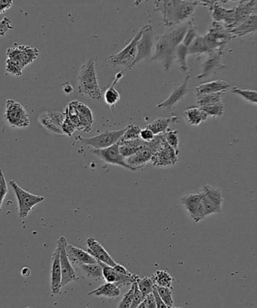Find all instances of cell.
<instances>
[{"label":"cell","mask_w":257,"mask_h":308,"mask_svg":"<svg viewBox=\"0 0 257 308\" xmlns=\"http://www.w3.org/2000/svg\"><path fill=\"white\" fill-rule=\"evenodd\" d=\"M229 87V84L225 81L216 80L197 86L195 87V91L196 96H199L212 93H225Z\"/></svg>","instance_id":"603a6c76"},{"label":"cell","mask_w":257,"mask_h":308,"mask_svg":"<svg viewBox=\"0 0 257 308\" xmlns=\"http://www.w3.org/2000/svg\"><path fill=\"white\" fill-rule=\"evenodd\" d=\"M207 8L211 14L213 22H222L224 27L231 31L234 29V8L226 9L222 7L217 2L207 1Z\"/></svg>","instance_id":"30bf717a"},{"label":"cell","mask_w":257,"mask_h":308,"mask_svg":"<svg viewBox=\"0 0 257 308\" xmlns=\"http://www.w3.org/2000/svg\"><path fill=\"white\" fill-rule=\"evenodd\" d=\"M203 195L204 192L202 191L196 193L187 194L181 198L182 204L186 207L189 216L195 223L204 218L201 207V199Z\"/></svg>","instance_id":"4fadbf2b"},{"label":"cell","mask_w":257,"mask_h":308,"mask_svg":"<svg viewBox=\"0 0 257 308\" xmlns=\"http://www.w3.org/2000/svg\"><path fill=\"white\" fill-rule=\"evenodd\" d=\"M77 111L78 114L81 117H84V119L87 120L90 124L93 125L94 123V119H93V112L91 110L87 105H84L82 102L77 101L76 104Z\"/></svg>","instance_id":"bcb514c9"},{"label":"cell","mask_w":257,"mask_h":308,"mask_svg":"<svg viewBox=\"0 0 257 308\" xmlns=\"http://www.w3.org/2000/svg\"><path fill=\"white\" fill-rule=\"evenodd\" d=\"M102 266L103 278L107 282L115 284L117 286L121 287L122 285H130L136 282L138 279V275L132 273L131 275H123L119 273L114 270V267L107 265L104 263L99 262Z\"/></svg>","instance_id":"9a60e30c"},{"label":"cell","mask_w":257,"mask_h":308,"mask_svg":"<svg viewBox=\"0 0 257 308\" xmlns=\"http://www.w3.org/2000/svg\"><path fill=\"white\" fill-rule=\"evenodd\" d=\"M156 289H157L159 297H161L165 305L168 308L172 307L173 305H174V300H173L171 288L156 286Z\"/></svg>","instance_id":"ee69618b"},{"label":"cell","mask_w":257,"mask_h":308,"mask_svg":"<svg viewBox=\"0 0 257 308\" xmlns=\"http://www.w3.org/2000/svg\"><path fill=\"white\" fill-rule=\"evenodd\" d=\"M144 297L143 294H141V291L138 288L136 282L135 285V292H134L133 300H132V304L129 308H137L144 300Z\"/></svg>","instance_id":"11a10c76"},{"label":"cell","mask_w":257,"mask_h":308,"mask_svg":"<svg viewBox=\"0 0 257 308\" xmlns=\"http://www.w3.org/2000/svg\"><path fill=\"white\" fill-rule=\"evenodd\" d=\"M189 54V48L182 43L176 48L175 58L178 62L180 69L183 72H186L189 69L187 64V57Z\"/></svg>","instance_id":"d590c367"},{"label":"cell","mask_w":257,"mask_h":308,"mask_svg":"<svg viewBox=\"0 0 257 308\" xmlns=\"http://www.w3.org/2000/svg\"><path fill=\"white\" fill-rule=\"evenodd\" d=\"M145 25L141 27L133 39L120 52L114 55L110 56L108 61L114 66H123L126 67V71H131V66L135 61L137 55V45L142 36Z\"/></svg>","instance_id":"277c9868"},{"label":"cell","mask_w":257,"mask_h":308,"mask_svg":"<svg viewBox=\"0 0 257 308\" xmlns=\"http://www.w3.org/2000/svg\"><path fill=\"white\" fill-rule=\"evenodd\" d=\"M232 93L234 94L238 95L240 97L244 99L250 103L257 105V91L250 90H243L238 87H233Z\"/></svg>","instance_id":"b9f144b4"},{"label":"cell","mask_w":257,"mask_h":308,"mask_svg":"<svg viewBox=\"0 0 257 308\" xmlns=\"http://www.w3.org/2000/svg\"><path fill=\"white\" fill-rule=\"evenodd\" d=\"M153 154L154 153H153L151 149L149 148L148 147H144L142 150H139L132 156L125 158V162L131 168H133L134 171H136V170L143 168L147 162L151 161Z\"/></svg>","instance_id":"7402d4cb"},{"label":"cell","mask_w":257,"mask_h":308,"mask_svg":"<svg viewBox=\"0 0 257 308\" xmlns=\"http://www.w3.org/2000/svg\"><path fill=\"white\" fill-rule=\"evenodd\" d=\"M178 1H154L155 9L161 12L162 21L166 27H171L173 24V16Z\"/></svg>","instance_id":"d4e9b609"},{"label":"cell","mask_w":257,"mask_h":308,"mask_svg":"<svg viewBox=\"0 0 257 308\" xmlns=\"http://www.w3.org/2000/svg\"><path fill=\"white\" fill-rule=\"evenodd\" d=\"M75 130H76V129H75L73 123L69 120L68 116H66V119H65L64 122H63V125H62V131H63V135H66L68 136L71 137L73 135Z\"/></svg>","instance_id":"f5cc1de1"},{"label":"cell","mask_w":257,"mask_h":308,"mask_svg":"<svg viewBox=\"0 0 257 308\" xmlns=\"http://www.w3.org/2000/svg\"><path fill=\"white\" fill-rule=\"evenodd\" d=\"M5 119L13 128H27L30 125V116L24 107L14 99L6 101Z\"/></svg>","instance_id":"5b68a950"},{"label":"cell","mask_w":257,"mask_h":308,"mask_svg":"<svg viewBox=\"0 0 257 308\" xmlns=\"http://www.w3.org/2000/svg\"><path fill=\"white\" fill-rule=\"evenodd\" d=\"M189 54H210V50L202 36H197L189 48Z\"/></svg>","instance_id":"74e56055"},{"label":"cell","mask_w":257,"mask_h":308,"mask_svg":"<svg viewBox=\"0 0 257 308\" xmlns=\"http://www.w3.org/2000/svg\"><path fill=\"white\" fill-rule=\"evenodd\" d=\"M257 33V15H252L240 25L231 30L233 37H242Z\"/></svg>","instance_id":"83f0119b"},{"label":"cell","mask_w":257,"mask_h":308,"mask_svg":"<svg viewBox=\"0 0 257 308\" xmlns=\"http://www.w3.org/2000/svg\"><path fill=\"white\" fill-rule=\"evenodd\" d=\"M136 284L144 298L149 294L153 293L155 285L151 276L150 277L148 276H145L144 278L138 277L136 280Z\"/></svg>","instance_id":"ab89813d"},{"label":"cell","mask_w":257,"mask_h":308,"mask_svg":"<svg viewBox=\"0 0 257 308\" xmlns=\"http://www.w3.org/2000/svg\"><path fill=\"white\" fill-rule=\"evenodd\" d=\"M203 37L210 53L215 51L223 53L226 44L234 38L231 31L225 28L223 24L216 22H213L211 28Z\"/></svg>","instance_id":"7a4b0ae2"},{"label":"cell","mask_w":257,"mask_h":308,"mask_svg":"<svg viewBox=\"0 0 257 308\" xmlns=\"http://www.w3.org/2000/svg\"><path fill=\"white\" fill-rule=\"evenodd\" d=\"M154 134L147 128L141 129L140 133V138L145 142H150L154 138Z\"/></svg>","instance_id":"9f6ffc18"},{"label":"cell","mask_w":257,"mask_h":308,"mask_svg":"<svg viewBox=\"0 0 257 308\" xmlns=\"http://www.w3.org/2000/svg\"><path fill=\"white\" fill-rule=\"evenodd\" d=\"M6 70L11 75H15V76H21L24 69L15 62L7 59L6 63Z\"/></svg>","instance_id":"f907efd6"},{"label":"cell","mask_w":257,"mask_h":308,"mask_svg":"<svg viewBox=\"0 0 257 308\" xmlns=\"http://www.w3.org/2000/svg\"><path fill=\"white\" fill-rule=\"evenodd\" d=\"M154 31L150 25H145L142 36L137 45V55L135 61L131 66V70L134 66L144 59L151 58L154 44Z\"/></svg>","instance_id":"9c48e42d"},{"label":"cell","mask_w":257,"mask_h":308,"mask_svg":"<svg viewBox=\"0 0 257 308\" xmlns=\"http://www.w3.org/2000/svg\"><path fill=\"white\" fill-rule=\"evenodd\" d=\"M201 207H202L203 215L204 217L209 216L210 214H213V213H220L216 208V206L213 204V203L206 196L204 192V195H203L202 199H201Z\"/></svg>","instance_id":"f6af8a7d"},{"label":"cell","mask_w":257,"mask_h":308,"mask_svg":"<svg viewBox=\"0 0 257 308\" xmlns=\"http://www.w3.org/2000/svg\"><path fill=\"white\" fill-rule=\"evenodd\" d=\"M137 308H146L145 306H144V303H141V304L139 305V306H138V307Z\"/></svg>","instance_id":"be15d7a7"},{"label":"cell","mask_w":257,"mask_h":308,"mask_svg":"<svg viewBox=\"0 0 257 308\" xmlns=\"http://www.w3.org/2000/svg\"><path fill=\"white\" fill-rule=\"evenodd\" d=\"M21 273H22L23 276H29L30 275V270L28 267H24V268L22 269Z\"/></svg>","instance_id":"6125c7cd"},{"label":"cell","mask_w":257,"mask_h":308,"mask_svg":"<svg viewBox=\"0 0 257 308\" xmlns=\"http://www.w3.org/2000/svg\"><path fill=\"white\" fill-rule=\"evenodd\" d=\"M12 22L10 18L5 17L3 20L0 21V37H4L9 30H13Z\"/></svg>","instance_id":"db71d44e"},{"label":"cell","mask_w":257,"mask_h":308,"mask_svg":"<svg viewBox=\"0 0 257 308\" xmlns=\"http://www.w3.org/2000/svg\"><path fill=\"white\" fill-rule=\"evenodd\" d=\"M120 288L114 283L106 282L99 288L89 292V295L103 296L108 298H115L120 295Z\"/></svg>","instance_id":"f546056e"},{"label":"cell","mask_w":257,"mask_h":308,"mask_svg":"<svg viewBox=\"0 0 257 308\" xmlns=\"http://www.w3.org/2000/svg\"><path fill=\"white\" fill-rule=\"evenodd\" d=\"M188 28H189V22L184 25L179 26L167 32L164 34V36L166 38L170 45L176 49L177 46L183 42Z\"/></svg>","instance_id":"f1b7e54d"},{"label":"cell","mask_w":257,"mask_h":308,"mask_svg":"<svg viewBox=\"0 0 257 308\" xmlns=\"http://www.w3.org/2000/svg\"><path fill=\"white\" fill-rule=\"evenodd\" d=\"M197 36H197L196 28H195L194 24H192V21H190L189 22V28H188L187 32H186V35H185L184 39H183L182 44L184 45L185 46L189 48Z\"/></svg>","instance_id":"c3c4849f"},{"label":"cell","mask_w":257,"mask_h":308,"mask_svg":"<svg viewBox=\"0 0 257 308\" xmlns=\"http://www.w3.org/2000/svg\"><path fill=\"white\" fill-rule=\"evenodd\" d=\"M80 267L87 277L94 279H102L103 278L102 268L99 262L95 264H80Z\"/></svg>","instance_id":"e575fe53"},{"label":"cell","mask_w":257,"mask_h":308,"mask_svg":"<svg viewBox=\"0 0 257 308\" xmlns=\"http://www.w3.org/2000/svg\"><path fill=\"white\" fill-rule=\"evenodd\" d=\"M118 144L120 153L124 158L132 156L144 147H149L148 142L142 141L141 138L132 141H119Z\"/></svg>","instance_id":"4316f807"},{"label":"cell","mask_w":257,"mask_h":308,"mask_svg":"<svg viewBox=\"0 0 257 308\" xmlns=\"http://www.w3.org/2000/svg\"><path fill=\"white\" fill-rule=\"evenodd\" d=\"M153 283L156 286L167 287L171 288L173 278L169 273L165 270H159L155 272L154 274L151 276Z\"/></svg>","instance_id":"d6a6232c"},{"label":"cell","mask_w":257,"mask_h":308,"mask_svg":"<svg viewBox=\"0 0 257 308\" xmlns=\"http://www.w3.org/2000/svg\"><path fill=\"white\" fill-rule=\"evenodd\" d=\"M114 267V270H115L116 271L118 272L119 273H121V274L131 275L132 273H131V272H129V270L126 268V267H123V265H121V264H117L115 266H114V267Z\"/></svg>","instance_id":"91938a15"},{"label":"cell","mask_w":257,"mask_h":308,"mask_svg":"<svg viewBox=\"0 0 257 308\" xmlns=\"http://www.w3.org/2000/svg\"><path fill=\"white\" fill-rule=\"evenodd\" d=\"M203 192L221 213L222 212V203H223V195H222V190L219 188L207 184L204 185Z\"/></svg>","instance_id":"4dcf8cb0"},{"label":"cell","mask_w":257,"mask_h":308,"mask_svg":"<svg viewBox=\"0 0 257 308\" xmlns=\"http://www.w3.org/2000/svg\"><path fill=\"white\" fill-rule=\"evenodd\" d=\"M9 183L13 189L18 201V214L22 219L28 216L35 206L45 200V197L30 193L28 191L23 189L15 180H10Z\"/></svg>","instance_id":"3957f363"},{"label":"cell","mask_w":257,"mask_h":308,"mask_svg":"<svg viewBox=\"0 0 257 308\" xmlns=\"http://www.w3.org/2000/svg\"><path fill=\"white\" fill-rule=\"evenodd\" d=\"M171 121V118L160 117V118L156 119L151 123H149L146 128L152 131L154 135H163L168 130V125Z\"/></svg>","instance_id":"836d02e7"},{"label":"cell","mask_w":257,"mask_h":308,"mask_svg":"<svg viewBox=\"0 0 257 308\" xmlns=\"http://www.w3.org/2000/svg\"><path fill=\"white\" fill-rule=\"evenodd\" d=\"M170 308H182V307H175V306H172V307H170Z\"/></svg>","instance_id":"e7e4bbea"},{"label":"cell","mask_w":257,"mask_h":308,"mask_svg":"<svg viewBox=\"0 0 257 308\" xmlns=\"http://www.w3.org/2000/svg\"><path fill=\"white\" fill-rule=\"evenodd\" d=\"M66 249L68 258H69V261L72 264L80 265V264H95V263L99 262L88 252H85L82 249L76 247L73 245L67 243Z\"/></svg>","instance_id":"44dd1931"},{"label":"cell","mask_w":257,"mask_h":308,"mask_svg":"<svg viewBox=\"0 0 257 308\" xmlns=\"http://www.w3.org/2000/svg\"><path fill=\"white\" fill-rule=\"evenodd\" d=\"M123 75H124V72H123V71L118 72L116 75L115 78L113 81L111 85L105 90V93H104V100L111 111H114L115 109L116 105L118 104L120 101V95L118 91L116 90L115 85L123 78Z\"/></svg>","instance_id":"484cf974"},{"label":"cell","mask_w":257,"mask_h":308,"mask_svg":"<svg viewBox=\"0 0 257 308\" xmlns=\"http://www.w3.org/2000/svg\"><path fill=\"white\" fill-rule=\"evenodd\" d=\"M92 152L94 154H96V156H99L101 159L107 162V163L111 164V165H120V166L123 167V168H126V169L135 171L133 168H131L125 162V158L120 153L118 143L111 146V147H107V148L99 149V150L94 149V150H92Z\"/></svg>","instance_id":"7c38bea8"},{"label":"cell","mask_w":257,"mask_h":308,"mask_svg":"<svg viewBox=\"0 0 257 308\" xmlns=\"http://www.w3.org/2000/svg\"><path fill=\"white\" fill-rule=\"evenodd\" d=\"M175 48H173L166 38L162 36H159L156 39L155 45L154 53L152 54L150 60L151 61L162 62L163 63L165 71L170 70L173 62L175 59Z\"/></svg>","instance_id":"52a82bcc"},{"label":"cell","mask_w":257,"mask_h":308,"mask_svg":"<svg viewBox=\"0 0 257 308\" xmlns=\"http://www.w3.org/2000/svg\"><path fill=\"white\" fill-rule=\"evenodd\" d=\"M146 308H156V300L153 293L147 295L143 300Z\"/></svg>","instance_id":"6f0895ef"},{"label":"cell","mask_w":257,"mask_h":308,"mask_svg":"<svg viewBox=\"0 0 257 308\" xmlns=\"http://www.w3.org/2000/svg\"><path fill=\"white\" fill-rule=\"evenodd\" d=\"M57 243H59L60 246V265H61L62 271V287L66 285L69 282L72 281L76 280L78 279L76 273H75V269L72 267V263L69 261L68 258L67 253H66V246L67 244L66 238L64 237H61L59 239Z\"/></svg>","instance_id":"8fae6325"},{"label":"cell","mask_w":257,"mask_h":308,"mask_svg":"<svg viewBox=\"0 0 257 308\" xmlns=\"http://www.w3.org/2000/svg\"><path fill=\"white\" fill-rule=\"evenodd\" d=\"M96 57L91 58L81 66L78 72L77 86L78 94L89 96L96 100H100L102 99V91L96 75Z\"/></svg>","instance_id":"6da1fadb"},{"label":"cell","mask_w":257,"mask_h":308,"mask_svg":"<svg viewBox=\"0 0 257 308\" xmlns=\"http://www.w3.org/2000/svg\"><path fill=\"white\" fill-rule=\"evenodd\" d=\"M63 91L65 94L69 95L71 93H73L74 88L72 87V84L70 83L67 82L66 84H63Z\"/></svg>","instance_id":"94428289"},{"label":"cell","mask_w":257,"mask_h":308,"mask_svg":"<svg viewBox=\"0 0 257 308\" xmlns=\"http://www.w3.org/2000/svg\"><path fill=\"white\" fill-rule=\"evenodd\" d=\"M185 117L189 124L192 126H198L202 122L207 120V116L197 107H191L184 111Z\"/></svg>","instance_id":"1f68e13d"},{"label":"cell","mask_w":257,"mask_h":308,"mask_svg":"<svg viewBox=\"0 0 257 308\" xmlns=\"http://www.w3.org/2000/svg\"><path fill=\"white\" fill-rule=\"evenodd\" d=\"M39 121L42 127L48 129L50 132H53V133L57 134V135H63V131H62L61 128L57 126V125L53 122L51 117H50L49 114H48V111L42 113V114L39 116Z\"/></svg>","instance_id":"8d00e7d4"},{"label":"cell","mask_w":257,"mask_h":308,"mask_svg":"<svg viewBox=\"0 0 257 308\" xmlns=\"http://www.w3.org/2000/svg\"><path fill=\"white\" fill-rule=\"evenodd\" d=\"M6 54L7 59L15 62L24 69L38 58L39 51L38 48H32L28 45H18L8 48Z\"/></svg>","instance_id":"ba28073f"},{"label":"cell","mask_w":257,"mask_h":308,"mask_svg":"<svg viewBox=\"0 0 257 308\" xmlns=\"http://www.w3.org/2000/svg\"><path fill=\"white\" fill-rule=\"evenodd\" d=\"M198 6L200 1H178L173 16L174 25L189 20Z\"/></svg>","instance_id":"ac0fdd59"},{"label":"cell","mask_w":257,"mask_h":308,"mask_svg":"<svg viewBox=\"0 0 257 308\" xmlns=\"http://www.w3.org/2000/svg\"><path fill=\"white\" fill-rule=\"evenodd\" d=\"M199 108L207 117H221L224 114V104L222 102L215 105H207Z\"/></svg>","instance_id":"60d3db41"},{"label":"cell","mask_w":257,"mask_h":308,"mask_svg":"<svg viewBox=\"0 0 257 308\" xmlns=\"http://www.w3.org/2000/svg\"><path fill=\"white\" fill-rule=\"evenodd\" d=\"M60 246L57 243V248L52 254L51 266V288L53 294H58L62 288V271L60 265Z\"/></svg>","instance_id":"e0dca14e"},{"label":"cell","mask_w":257,"mask_h":308,"mask_svg":"<svg viewBox=\"0 0 257 308\" xmlns=\"http://www.w3.org/2000/svg\"><path fill=\"white\" fill-rule=\"evenodd\" d=\"M189 78H190V75L188 74L185 78L183 84L179 86L177 89H175L172 94L168 99H165L161 103L158 104L156 105V108H159V109L167 108V109L170 110L175 108L179 101L181 100L186 96V93L189 92V88L188 87V82H189Z\"/></svg>","instance_id":"ffe728a7"},{"label":"cell","mask_w":257,"mask_h":308,"mask_svg":"<svg viewBox=\"0 0 257 308\" xmlns=\"http://www.w3.org/2000/svg\"><path fill=\"white\" fill-rule=\"evenodd\" d=\"M86 244L87 246V252L99 262L104 263L111 267H114L117 264L94 237L87 238Z\"/></svg>","instance_id":"2e32d148"},{"label":"cell","mask_w":257,"mask_h":308,"mask_svg":"<svg viewBox=\"0 0 257 308\" xmlns=\"http://www.w3.org/2000/svg\"><path fill=\"white\" fill-rule=\"evenodd\" d=\"M225 93H212V94L201 95L198 96L197 104L198 106L203 107L207 105H215L222 102V98Z\"/></svg>","instance_id":"f35d334b"},{"label":"cell","mask_w":257,"mask_h":308,"mask_svg":"<svg viewBox=\"0 0 257 308\" xmlns=\"http://www.w3.org/2000/svg\"><path fill=\"white\" fill-rule=\"evenodd\" d=\"M126 129H127V126L124 129H120V130L103 132V133L99 134V135L92 137V138H84V137L77 136L76 140H78L82 144H85V145L94 147L96 150L105 149L118 143L123 134L126 132Z\"/></svg>","instance_id":"8992f818"},{"label":"cell","mask_w":257,"mask_h":308,"mask_svg":"<svg viewBox=\"0 0 257 308\" xmlns=\"http://www.w3.org/2000/svg\"><path fill=\"white\" fill-rule=\"evenodd\" d=\"M141 128L136 125L130 124L127 126L125 133L123 134L120 141H132V140L138 139L140 138V133H141Z\"/></svg>","instance_id":"7bdbcfd3"},{"label":"cell","mask_w":257,"mask_h":308,"mask_svg":"<svg viewBox=\"0 0 257 308\" xmlns=\"http://www.w3.org/2000/svg\"><path fill=\"white\" fill-rule=\"evenodd\" d=\"M135 282L132 284L130 289L124 294L121 301L119 303L117 308H129L133 300L134 292H135Z\"/></svg>","instance_id":"681fc988"},{"label":"cell","mask_w":257,"mask_h":308,"mask_svg":"<svg viewBox=\"0 0 257 308\" xmlns=\"http://www.w3.org/2000/svg\"><path fill=\"white\" fill-rule=\"evenodd\" d=\"M178 153L167 144H165L153 154L151 162L153 165L161 168L173 166L178 160Z\"/></svg>","instance_id":"5bb4252c"},{"label":"cell","mask_w":257,"mask_h":308,"mask_svg":"<svg viewBox=\"0 0 257 308\" xmlns=\"http://www.w3.org/2000/svg\"><path fill=\"white\" fill-rule=\"evenodd\" d=\"M8 192H9V188H8L7 182H6L3 170L0 168V210H2L3 201Z\"/></svg>","instance_id":"816d5d0a"},{"label":"cell","mask_w":257,"mask_h":308,"mask_svg":"<svg viewBox=\"0 0 257 308\" xmlns=\"http://www.w3.org/2000/svg\"><path fill=\"white\" fill-rule=\"evenodd\" d=\"M13 6L12 0H0V14L4 13Z\"/></svg>","instance_id":"680465c9"},{"label":"cell","mask_w":257,"mask_h":308,"mask_svg":"<svg viewBox=\"0 0 257 308\" xmlns=\"http://www.w3.org/2000/svg\"><path fill=\"white\" fill-rule=\"evenodd\" d=\"M256 8V1H240V4L234 8V28L246 21L252 15Z\"/></svg>","instance_id":"cb8c5ba5"},{"label":"cell","mask_w":257,"mask_h":308,"mask_svg":"<svg viewBox=\"0 0 257 308\" xmlns=\"http://www.w3.org/2000/svg\"><path fill=\"white\" fill-rule=\"evenodd\" d=\"M177 130H169L168 129L164 135H165V141L168 145L171 146L177 153H179L178 145L179 138Z\"/></svg>","instance_id":"7dc6e473"},{"label":"cell","mask_w":257,"mask_h":308,"mask_svg":"<svg viewBox=\"0 0 257 308\" xmlns=\"http://www.w3.org/2000/svg\"><path fill=\"white\" fill-rule=\"evenodd\" d=\"M222 52L215 51L207 54V58L202 63V71L197 76L198 79L205 78L210 74L214 73L217 70L226 67L222 62Z\"/></svg>","instance_id":"d6986e66"}]
</instances>
